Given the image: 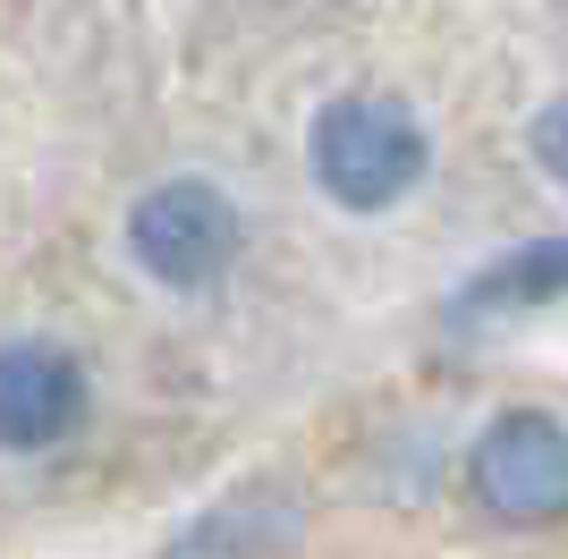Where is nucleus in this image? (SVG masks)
I'll return each instance as SVG.
<instances>
[{"label":"nucleus","mask_w":568,"mask_h":559,"mask_svg":"<svg viewBox=\"0 0 568 559\" xmlns=\"http://www.w3.org/2000/svg\"><path fill=\"white\" fill-rule=\"evenodd\" d=\"M85 424V365L51 339L0 348V449H51Z\"/></svg>","instance_id":"20e7f679"},{"label":"nucleus","mask_w":568,"mask_h":559,"mask_svg":"<svg viewBox=\"0 0 568 559\" xmlns=\"http://www.w3.org/2000/svg\"><path fill=\"white\" fill-rule=\"evenodd\" d=\"M288 542H297V509L281 491H230L162 559H288Z\"/></svg>","instance_id":"39448f33"},{"label":"nucleus","mask_w":568,"mask_h":559,"mask_svg":"<svg viewBox=\"0 0 568 559\" xmlns=\"http://www.w3.org/2000/svg\"><path fill=\"white\" fill-rule=\"evenodd\" d=\"M526 153L544 162V179H560V186H568V93L535 111V128H526Z\"/></svg>","instance_id":"0eeeda50"},{"label":"nucleus","mask_w":568,"mask_h":559,"mask_svg":"<svg viewBox=\"0 0 568 559\" xmlns=\"http://www.w3.org/2000/svg\"><path fill=\"white\" fill-rule=\"evenodd\" d=\"M246 246V212L221 179H162L128 204V255L162 288H213Z\"/></svg>","instance_id":"f03ea898"},{"label":"nucleus","mask_w":568,"mask_h":559,"mask_svg":"<svg viewBox=\"0 0 568 559\" xmlns=\"http://www.w3.org/2000/svg\"><path fill=\"white\" fill-rule=\"evenodd\" d=\"M568 297V237H535V246H509L484 272L458 288V323H493V314H535V305Z\"/></svg>","instance_id":"423d86ee"},{"label":"nucleus","mask_w":568,"mask_h":559,"mask_svg":"<svg viewBox=\"0 0 568 559\" xmlns=\"http://www.w3.org/2000/svg\"><path fill=\"white\" fill-rule=\"evenodd\" d=\"M467 484L500 526H560L568 517V424L544 416V407L493 416L467 458Z\"/></svg>","instance_id":"7ed1b4c3"},{"label":"nucleus","mask_w":568,"mask_h":559,"mask_svg":"<svg viewBox=\"0 0 568 559\" xmlns=\"http://www.w3.org/2000/svg\"><path fill=\"white\" fill-rule=\"evenodd\" d=\"M306 162L339 212H390L399 195H416L433 136L399 93H332L306 128Z\"/></svg>","instance_id":"f257e3e1"}]
</instances>
